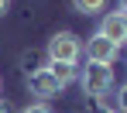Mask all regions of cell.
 Segmentation results:
<instances>
[{"mask_svg":"<svg viewBox=\"0 0 127 113\" xmlns=\"http://www.w3.org/2000/svg\"><path fill=\"white\" fill-rule=\"evenodd\" d=\"M79 86L86 96H106L113 89V65H100V62H86V68L79 72Z\"/></svg>","mask_w":127,"mask_h":113,"instance_id":"6da1fadb","label":"cell"},{"mask_svg":"<svg viewBox=\"0 0 127 113\" xmlns=\"http://www.w3.org/2000/svg\"><path fill=\"white\" fill-rule=\"evenodd\" d=\"M79 55H83V41H79V34H72V31H59V34L48 38V58H52V62L76 65Z\"/></svg>","mask_w":127,"mask_h":113,"instance_id":"7a4b0ae2","label":"cell"},{"mask_svg":"<svg viewBox=\"0 0 127 113\" xmlns=\"http://www.w3.org/2000/svg\"><path fill=\"white\" fill-rule=\"evenodd\" d=\"M96 34H103L106 41H113L117 48L127 45V14H120V10L103 14V21H100V31H96Z\"/></svg>","mask_w":127,"mask_h":113,"instance_id":"3957f363","label":"cell"},{"mask_svg":"<svg viewBox=\"0 0 127 113\" xmlns=\"http://www.w3.org/2000/svg\"><path fill=\"white\" fill-rule=\"evenodd\" d=\"M28 89L34 92V96H41V103H45V99H55V96L62 92V86L52 79L48 68H31V75H28Z\"/></svg>","mask_w":127,"mask_h":113,"instance_id":"277c9868","label":"cell"},{"mask_svg":"<svg viewBox=\"0 0 127 113\" xmlns=\"http://www.w3.org/2000/svg\"><path fill=\"white\" fill-rule=\"evenodd\" d=\"M117 51H120V48L113 45V41H106L103 34H93V38L86 41V58H89V62H100V65H113Z\"/></svg>","mask_w":127,"mask_h":113,"instance_id":"5b68a950","label":"cell"},{"mask_svg":"<svg viewBox=\"0 0 127 113\" xmlns=\"http://www.w3.org/2000/svg\"><path fill=\"white\" fill-rule=\"evenodd\" d=\"M48 72H52V79L59 82V86H69V82H76V65H65V62H52V65H45Z\"/></svg>","mask_w":127,"mask_h":113,"instance_id":"8992f818","label":"cell"},{"mask_svg":"<svg viewBox=\"0 0 127 113\" xmlns=\"http://www.w3.org/2000/svg\"><path fill=\"white\" fill-rule=\"evenodd\" d=\"M72 7H76L79 14H86V17H93V14H100L106 7V0H72Z\"/></svg>","mask_w":127,"mask_h":113,"instance_id":"52a82bcc","label":"cell"},{"mask_svg":"<svg viewBox=\"0 0 127 113\" xmlns=\"http://www.w3.org/2000/svg\"><path fill=\"white\" fill-rule=\"evenodd\" d=\"M117 110L127 113V86H120V92H117Z\"/></svg>","mask_w":127,"mask_h":113,"instance_id":"ba28073f","label":"cell"},{"mask_svg":"<svg viewBox=\"0 0 127 113\" xmlns=\"http://www.w3.org/2000/svg\"><path fill=\"white\" fill-rule=\"evenodd\" d=\"M21 113H52V110H48V103H31V106H24Z\"/></svg>","mask_w":127,"mask_h":113,"instance_id":"9c48e42d","label":"cell"},{"mask_svg":"<svg viewBox=\"0 0 127 113\" xmlns=\"http://www.w3.org/2000/svg\"><path fill=\"white\" fill-rule=\"evenodd\" d=\"M7 7H10V0H0V17L7 14Z\"/></svg>","mask_w":127,"mask_h":113,"instance_id":"30bf717a","label":"cell"},{"mask_svg":"<svg viewBox=\"0 0 127 113\" xmlns=\"http://www.w3.org/2000/svg\"><path fill=\"white\" fill-rule=\"evenodd\" d=\"M120 14H127V0H120Z\"/></svg>","mask_w":127,"mask_h":113,"instance_id":"8fae6325","label":"cell"},{"mask_svg":"<svg viewBox=\"0 0 127 113\" xmlns=\"http://www.w3.org/2000/svg\"><path fill=\"white\" fill-rule=\"evenodd\" d=\"M0 113H7V103H3V99H0Z\"/></svg>","mask_w":127,"mask_h":113,"instance_id":"7c38bea8","label":"cell"},{"mask_svg":"<svg viewBox=\"0 0 127 113\" xmlns=\"http://www.w3.org/2000/svg\"><path fill=\"white\" fill-rule=\"evenodd\" d=\"M103 113H117V110H103Z\"/></svg>","mask_w":127,"mask_h":113,"instance_id":"4fadbf2b","label":"cell"}]
</instances>
